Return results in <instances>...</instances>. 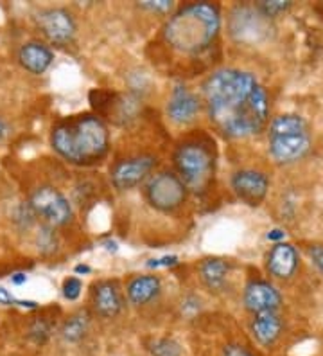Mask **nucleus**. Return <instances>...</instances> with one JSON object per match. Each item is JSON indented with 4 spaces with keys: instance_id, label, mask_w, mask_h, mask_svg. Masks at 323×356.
Listing matches in <instances>:
<instances>
[{
    "instance_id": "obj_1",
    "label": "nucleus",
    "mask_w": 323,
    "mask_h": 356,
    "mask_svg": "<svg viewBox=\"0 0 323 356\" xmlns=\"http://www.w3.org/2000/svg\"><path fill=\"white\" fill-rule=\"evenodd\" d=\"M212 124L230 139L260 134L270 121V97L251 72L221 69L203 85Z\"/></svg>"
},
{
    "instance_id": "obj_2",
    "label": "nucleus",
    "mask_w": 323,
    "mask_h": 356,
    "mask_svg": "<svg viewBox=\"0 0 323 356\" xmlns=\"http://www.w3.org/2000/svg\"><path fill=\"white\" fill-rule=\"evenodd\" d=\"M51 146L70 164L92 165L108 153L110 131L97 115H74L52 128Z\"/></svg>"
},
{
    "instance_id": "obj_3",
    "label": "nucleus",
    "mask_w": 323,
    "mask_h": 356,
    "mask_svg": "<svg viewBox=\"0 0 323 356\" xmlns=\"http://www.w3.org/2000/svg\"><path fill=\"white\" fill-rule=\"evenodd\" d=\"M221 29L220 8L208 2L183 6L169 18L164 38L172 49L185 54H199L212 45Z\"/></svg>"
},
{
    "instance_id": "obj_4",
    "label": "nucleus",
    "mask_w": 323,
    "mask_h": 356,
    "mask_svg": "<svg viewBox=\"0 0 323 356\" xmlns=\"http://www.w3.org/2000/svg\"><path fill=\"white\" fill-rule=\"evenodd\" d=\"M313 135L307 121L298 113H280L270 124L267 149L279 164H293L309 153Z\"/></svg>"
},
{
    "instance_id": "obj_5",
    "label": "nucleus",
    "mask_w": 323,
    "mask_h": 356,
    "mask_svg": "<svg viewBox=\"0 0 323 356\" xmlns=\"http://www.w3.org/2000/svg\"><path fill=\"white\" fill-rule=\"evenodd\" d=\"M174 168L183 186L194 193H203L214 178L215 161L212 149L201 143H183L174 152Z\"/></svg>"
},
{
    "instance_id": "obj_6",
    "label": "nucleus",
    "mask_w": 323,
    "mask_h": 356,
    "mask_svg": "<svg viewBox=\"0 0 323 356\" xmlns=\"http://www.w3.org/2000/svg\"><path fill=\"white\" fill-rule=\"evenodd\" d=\"M29 207L40 218L43 225L65 227L72 222V205L65 198L63 193L54 186H40L31 193Z\"/></svg>"
},
{
    "instance_id": "obj_7",
    "label": "nucleus",
    "mask_w": 323,
    "mask_h": 356,
    "mask_svg": "<svg viewBox=\"0 0 323 356\" xmlns=\"http://www.w3.org/2000/svg\"><path fill=\"white\" fill-rule=\"evenodd\" d=\"M146 196L153 207L162 213H171L185 202L187 187L178 178V175L171 171H162L147 182Z\"/></svg>"
},
{
    "instance_id": "obj_8",
    "label": "nucleus",
    "mask_w": 323,
    "mask_h": 356,
    "mask_svg": "<svg viewBox=\"0 0 323 356\" xmlns=\"http://www.w3.org/2000/svg\"><path fill=\"white\" fill-rule=\"evenodd\" d=\"M36 24L43 36L56 45H67L76 38L78 24L72 15L63 8H47L42 9L36 15Z\"/></svg>"
},
{
    "instance_id": "obj_9",
    "label": "nucleus",
    "mask_w": 323,
    "mask_h": 356,
    "mask_svg": "<svg viewBox=\"0 0 323 356\" xmlns=\"http://www.w3.org/2000/svg\"><path fill=\"white\" fill-rule=\"evenodd\" d=\"M245 308L251 315H263V313H275L282 308V296L266 279H254L246 284L245 293Z\"/></svg>"
},
{
    "instance_id": "obj_10",
    "label": "nucleus",
    "mask_w": 323,
    "mask_h": 356,
    "mask_svg": "<svg viewBox=\"0 0 323 356\" xmlns=\"http://www.w3.org/2000/svg\"><path fill=\"white\" fill-rule=\"evenodd\" d=\"M156 161L151 155H138L131 159L117 162L112 170V184L119 191H128L133 189L138 184L144 182L147 175L153 171Z\"/></svg>"
},
{
    "instance_id": "obj_11",
    "label": "nucleus",
    "mask_w": 323,
    "mask_h": 356,
    "mask_svg": "<svg viewBox=\"0 0 323 356\" xmlns=\"http://www.w3.org/2000/svg\"><path fill=\"white\" fill-rule=\"evenodd\" d=\"M270 31V20L257 9L237 8L230 17V33L239 42H258Z\"/></svg>"
},
{
    "instance_id": "obj_12",
    "label": "nucleus",
    "mask_w": 323,
    "mask_h": 356,
    "mask_svg": "<svg viewBox=\"0 0 323 356\" xmlns=\"http://www.w3.org/2000/svg\"><path fill=\"white\" fill-rule=\"evenodd\" d=\"M232 189L239 200L251 205V207H257V205L263 204L267 191H270V180L263 171L241 170L233 173Z\"/></svg>"
},
{
    "instance_id": "obj_13",
    "label": "nucleus",
    "mask_w": 323,
    "mask_h": 356,
    "mask_svg": "<svg viewBox=\"0 0 323 356\" xmlns=\"http://www.w3.org/2000/svg\"><path fill=\"white\" fill-rule=\"evenodd\" d=\"M300 263V256L295 245L288 241L275 243L266 256V270L267 274L276 279L293 277Z\"/></svg>"
},
{
    "instance_id": "obj_14",
    "label": "nucleus",
    "mask_w": 323,
    "mask_h": 356,
    "mask_svg": "<svg viewBox=\"0 0 323 356\" xmlns=\"http://www.w3.org/2000/svg\"><path fill=\"white\" fill-rule=\"evenodd\" d=\"M92 305L99 317L115 318L124 306L119 284L115 281H103L95 284L92 291Z\"/></svg>"
},
{
    "instance_id": "obj_15",
    "label": "nucleus",
    "mask_w": 323,
    "mask_h": 356,
    "mask_svg": "<svg viewBox=\"0 0 323 356\" xmlns=\"http://www.w3.org/2000/svg\"><path fill=\"white\" fill-rule=\"evenodd\" d=\"M199 113V99L196 94L185 87H176L172 90L167 103V115L174 124L185 127L196 119Z\"/></svg>"
},
{
    "instance_id": "obj_16",
    "label": "nucleus",
    "mask_w": 323,
    "mask_h": 356,
    "mask_svg": "<svg viewBox=\"0 0 323 356\" xmlns=\"http://www.w3.org/2000/svg\"><path fill=\"white\" fill-rule=\"evenodd\" d=\"M251 334L263 348H273L284 331V318L280 312L255 315L250 324Z\"/></svg>"
},
{
    "instance_id": "obj_17",
    "label": "nucleus",
    "mask_w": 323,
    "mask_h": 356,
    "mask_svg": "<svg viewBox=\"0 0 323 356\" xmlns=\"http://www.w3.org/2000/svg\"><path fill=\"white\" fill-rule=\"evenodd\" d=\"M52 61H54V52L36 40L24 44L18 51V63L35 76L43 74L52 65Z\"/></svg>"
},
{
    "instance_id": "obj_18",
    "label": "nucleus",
    "mask_w": 323,
    "mask_h": 356,
    "mask_svg": "<svg viewBox=\"0 0 323 356\" xmlns=\"http://www.w3.org/2000/svg\"><path fill=\"white\" fill-rule=\"evenodd\" d=\"M162 290V282L156 275H138L131 279L126 288L128 299L135 306H146L153 299H156Z\"/></svg>"
},
{
    "instance_id": "obj_19",
    "label": "nucleus",
    "mask_w": 323,
    "mask_h": 356,
    "mask_svg": "<svg viewBox=\"0 0 323 356\" xmlns=\"http://www.w3.org/2000/svg\"><path fill=\"white\" fill-rule=\"evenodd\" d=\"M230 265L220 257H208L199 265V277L210 291H221L229 279Z\"/></svg>"
},
{
    "instance_id": "obj_20",
    "label": "nucleus",
    "mask_w": 323,
    "mask_h": 356,
    "mask_svg": "<svg viewBox=\"0 0 323 356\" xmlns=\"http://www.w3.org/2000/svg\"><path fill=\"white\" fill-rule=\"evenodd\" d=\"M90 330V315L86 312H78L70 315L61 326V339L69 343L81 342Z\"/></svg>"
},
{
    "instance_id": "obj_21",
    "label": "nucleus",
    "mask_w": 323,
    "mask_h": 356,
    "mask_svg": "<svg viewBox=\"0 0 323 356\" xmlns=\"http://www.w3.org/2000/svg\"><path fill=\"white\" fill-rule=\"evenodd\" d=\"M147 351L153 356H181V346L172 339H153L147 342Z\"/></svg>"
},
{
    "instance_id": "obj_22",
    "label": "nucleus",
    "mask_w": 323,
    "mask_h": 356,
    "mask_svg": "<svg viewBox=\"0 0 323 356\" xmlns=\"http://www.w3.org/2000/svg\"><path fill=\"white\" fill-rule=\"evenodd\" d=\"M289 8H291V2H285V0H263L255 6L258 13L264 15L267 20L284 15L285 11H289Z\"/></svg>"
},
{
    "instance_id": "obj_23",
    "label": "nucleus",
    "mask_w": 323,
    "mask_h": 356,
    "mask_svg": "<svg viewBox=\"0 0 323 356\" xmlns=\"http://www.w3.org/2000/svg\"><path fill=\"white\" fill-rule=\"evenodd\" d=\"M36 245H38L40 252L43 254L54 252V250L58 248V236L54 227L43 225L42 229H40L38 236H36Z\"/></svg>"
},
{
    "instance_id": "obj_24",
    "label": "nucleus",
    "mask_w": 323,
    "mask_h": 356,
    "mask_svg": "<svg viewBox=\"0 0 323 356\" xmlns=\"http://www.w3.org/2000/svg\"><path fill=\"white\" fill-rule=\"evenodd\" d=\"M51 333H52V326L47 321H43V318L35 321L29 327V339L35 343H38V346L47 342V340L51 339Z\"/></svg>"
},
{
    "instance_id": "obj_25",
    "label": "nucleus",
    "mask_w": 323,
    "mask_h": 356,
    "mask_svg": "<svg viewBox=\"0 0 323 356\" xmlns=\"http://www.w3.org/2000/svg\"><path fill=\"white\" fill-rule=\"evenodd\" d=\"M140 8L149 11V13H160V15H165L169 11H172L174 4L169 2V0H146V2H140Z\"/></svg>"
},
{
    "instance_id": "obj_26",
    "label": "nucleus",
    "mask_w": 323,
    "mask_h": 356,
    "mask_svg": "<svg viewBox=\"0 0 323 356\" xmlns=\"http://www.w3.org/2000/svg\"><path fill=\"white\" fill-rule=\"evenodd\" d=\"M81 290H83V282L79 281L78 277L65 279V282H63L65 299H69V300L79 299V296H81Z\"/></svg>"
},
{
    "instance_id": "obj_27",
    "label": "nucleus",
    "mask_w": 323,
    "mask_h": 356,
    "mask_svg": "<svg viewBox=\"0 0 323 356\" xmlns=\"http://www.w3.org/2000/svg\"><path fill=\"white\" fill-rule=\"evenodd\" d=\"M307 256H309L310 263L316 266V270L323 275V245H309Z\"/></svg>"
},
{
    "instance_id": "obj_28",
    "label": "nucleus",
    "mask_w": 323,
    "mask_h": 356,
    "mask_svg": "<svg viewBox=\"0 0 323 356\" xmlns=\"http://www.w3.org/2000/svg\"><path fill=\"white\" fill-rule=\"evenodd\" d=\"M221 356H257L251 349H248L242 343H226L221 351Z\"/></svg>"
},
{
    "instance_id": "obj_29",
    "label": "nucleus",
    "mask_w": 323,
    "mask_h": 356,
    "mask_svg": "<svg viewBox=\"0 0 323 356\" xmlns=\"http://www.w3.org/2000/svg\"><path fill=\"white\" fill-rule=\"evenodd\" d=\"M172 265H178L176 256H167V257H162V259H153L147 263V266H153V268H158V266H172Z\"/></svg>"
},
{
    "instance_id": "obj_30",
    "label": "nucleus",
    "mask_w": 323,
    "mask_h": 356,
    "mask_svg": "<svg viewBox=\"0 0 323 356\" xmlns=\"http://www.w3.org/2000/svg\"><path fill=\"white\" fill-rule=\"evenodd\" d=\"M0 305L2 306H11L18 305V300L11 296V291L6 290L4 286H0Z\"/></svg>"
},
{
    "instance_id": "obj_31",
    "label": "nucleus",
    "mask_w": 323,
    "mask_h": 356,
    "mask_svg": "<svg viewBox=\"0 0 323 356\" xmlns=\"http://www.w3.org/2000/svg\"><path fill=\"white\" fill-rule=\"evenodd\" d=\"M267 239H272V241H276V243H280V241L284 239V232H282V230H279V229L272 230V232L267 234Z\"/></svg>"
},
{
    "instance_id": "obj_32",
    "label": "nucleus",
    "mask_w": 323,
    "mask_h": 356,
    "mask_svg": "<svg viewBox=\"0 0 323 356\" xmlns=\"http://www.w3.org/2000/svg\"><path fill=\"white\" fill-rule=\"evenodd\" d=\"M9 135V127H8V122L4 121V119L0 118V140H4L6 137Z\"/></svg>"
},
{
    "instance_id": "obj_33",
    "label": "nucleus",
    "mask_w": 323,
    "mask_h": 356,
    "mask_svg": "<svg viewBox=\"0 0 323 356\" xmlns=\"http://www.w3.org/2000/svg\"><path fill=\"white\" fill-rule=\"evenodd\" d=\"M11 281H13V284H18V286H20V284H26L27 282V275L26 274H15L13 277H11Z\"/></svg>"
},
{
    "instance_id": "obj_34",
    "label": "nucleus",
    "mask_w": 323,
    "mask_h": 356,
    "mask_svg": "<svg viewBox=\"0 0 323 356\" xmlns=\"http://www.w3.org/2000/svg\"><path fill=\"white\" fill-rule=\"evenodd\" d=\"M76 272H78V274H90L92 268L86 265H78L76 266Z\"/></svg>"
}]
</instances>
